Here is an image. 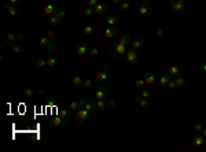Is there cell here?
Wrapping results in <instances>:
<instances>
[{
	"label": "cell",
	"mask_w": 206,
	"mask_h": 152,
	"mask_svg": "<svg viewBox=\"0 0 206 152\" xmlns=\"http://www.w3.org/2000/svg\"><path fill=\"white\" fill-rule=\"evenodd\" d=\"M125 54H127V45L120 44L118 41L114 39L110 45V48H109V55L113 59H121V58L125 56Z\"/></svg>",
	"instance_id": "cell-1"
},
{
	"label": "cell",
	"mask_w": 206,
	"mask_h": 152,
	"mask_svg": "<svg viewBox=\"0 0 206 152\" xmlns=\"http://www.w3.org/2000/svg\"><path fill=\"white\" fill-rule=\"evenodd\" d=\"M48 125L51 126V128H59V126H69L70 125V121H69V118H62V116H54V118H51L50 119V122H48Z\"/></svg>",
	"instance_id": "cell-2"
},
{
	"label": "cell",
	"mask_w": 206,
	"mask_h": 152,
	"mask_svg": "<svg viewBox=\"0 0 206 152\" xmlns=\"http://www.w3.org/2000/svg\"><path fill=\"white\" fill-rule=\"evenodd\" d=\"M125 59H127V62L129 64H136L139 62V58H140V55H139L138 49H129V51H127V54H125V56H124Z\"/></svg>",
	"instance_id": "cell-3"
},
{
	"label": "cell",
	"mask_w": 206,
	"mask_h": 152,
	"mask_svg": "<svg viewBox=\"0 0 206 152\" xmlns=\"http://www.w3.org/2000/svg\"><path fill=\"white\" fill-rule=\"evenodd\" d=\"M133 101L135 103H138L139 106L142 108H144V110H148V108H151V103L147 99H144V97H142V96H139V95H135L133 96Z\"/></svg>",
	"instance_id": "cell-4"
},
{
	"label": "cell",
	"mask_w": 206,
	"mask_h": 152,
	"mask_svg": "<svg viewBox=\"0 0 206 152\" xmlns=\"http://www.w3.org/2000/svg\"><path fill=\"white\" fill-rule=\"evenodd\" d=\"M3 8L8 12V15H11V16H17L19 14V8L17 7V6H12L11 3H7V1L3 3Z\"/></svg>",
	"instance_id": "cell-5"
},
{
	"label": "cell",
	"mask_w": 206,
	"mask_h": 152,
	"mask_svg": "<svg viewBox=\"0 0 206 152\" xmlns=\"http://www.w3.org/2000/svg\"><path fill=\"white\" fill-rule=\"evenodd\" d=\"M191 143H192L194 147L199 148V147H202L205 144V137L202 136V133H195L194 136H192V138H191Z\"/></svg>",
	"instance_id": "cell-6"
},
{
	"label": "cell",
	"mask_w": 206,
	"mask_h": 152,
	"mask_svg": "<svg viewBox=\"0 0 206 152\" xmlns=\"http://www.w3.org/2000/svg\"><path fill=\"white\" fill-rule=\"evenodd\" d=\"M88 116H89V112L85 110V108H80L77 114H76V121L79 122V123H84L85 121L88 119Z\"/></svg>",
	"instance_id": "cell-7"
},
{
	"label": "cell",
	"mask_w": 206,
	"mask_h": 152,
	"mask_svg": "<svg viewBox=\"0 0 206 152\" xmlns=\"http://www.w3.org/2000/svg\"><path fill=\"white\" fill-rule=\"evenodd\" d=\"M109 88L107 86H104V85H102L98 91L95 92V97L98 99V100H102V99H107V95H109Z\"/></svg>",
	"instance_id": "cell-8"
},
{
	"label": "cell",
	"mask_w": 206,
	"mask_h": 152,
	"mask_svg": "<svg viewBox=\"0 0 206 152\" xmlns=\"http://www.w3.org/2000/svg\"><path fill=\"white\" fill-rule=\"evenodd\" d=\"M104 37L106 39H110V40H114L115 37H118V29L115 26H109L104 32Z\"/></svg>",
	"instance_id": "cell-9"
},
{
	"label": "cell",
	"mask_w": 206,
	"mask_h": 152,
	"mask_svg": "<svg viewBox=\"0 0 206 152\" xmlns=\"http://www.w3.org/2000/svg\"><path fill=\"white\" fill-rule=\"evenodd\" d=\"M59 64V60H58V58H55V56H51V58H48L47 59V69H45V73H51L52 69H55L56 66Z\"/></svg>",
	"instance_id": "cell-10"
},
{
	"label": "cell",
	"mask_w": 206,
	"mask_h": 152,
	"mask_svg": "<svg viewBox=\"0 0 206 152\" xmlns=\"http://www.w3.org/2000/svg\"><path fill=\"white\" fill-rule=\"evenodd\" d=\"M74 51L77 55H85L89 51V47H88L87 43H79V44L74 47Z\"/></svg>",
	"instance_id": "cell-11"
},
{
	"label": "cell",
	"mask_w": 206,
	"mask_h": 152,
	"mask_svg": "<svg viewBox=\"0 0 206 152\" xmlns=\"http://www.w3.org/2000/svg\"><path fill=\"white\" fill-rule=\"evenodd\" d=\"M139 14L140 16H144V18H148V16L153 15V7L151 6H147V4H143L140 10H139Z\"/></svg>",
	"instance_id": "cell-12"
},
{
	"label": "cell",
	"mask_w": 206,
	"mask_h": 152,
	"mask_svg": "<svg viewBox=\"0 0 206 152\" xmlns=\"http://www.w3.org/2000/svg\"><path fill=\"white\" fill-rule=\"evenodd\" d=\"M169 4H171V7L173 8L174 11H182L183 8H184V6H186L184 0H171Z\"/></svg>",
	"instance_id": "cell-13"
},
{
	"label": "cell",
	"mask_w": 206,
	"mask_h": 152,
	"mask_svg": "<svg viewBox=\"0 0 206 152\" xmlns=\"http://www.w3.org/2000/svg\"><path fill=\"white\" fill-rule=\"evenodd\" d=\"M115 40L118 41L120 44H124V45H127L128 47L129 44H132V40H133V39H132L129 34H122V36L115 37Z\"/></svg>",
	"instance_id": "cell-14"
},
{
	"label": "cell",
	"mask_w": 206,
	"mask_h": 152,
	"mask_svg": "<svg viewBox=\"0 0 206 152\" xmlns=\"http://www.w3.org/2000/svg\"><path fill=\"white\" fill-rule=\"evenodd\" d=\"M143 78L146 81V85H153L155 82V78H157V77H155V74L153 71H147Z\"/></svg>",
	"instance_id": "cell-15"
},
{
	"label": "cell",
	"mask_w": 206,
	"mask_h": 152,
	"mask_svg": "<svg viewBox=\"0 0 206 152\" xmlns=\"http://www.w3.org/2000/svg\"><path fill=\"white\" fill-rule=\"evenodd\" d=\"M35 96H36V92H35V89H33V88H25L24 92H22V97L26 99V100L33 99Z\"/></svg>",
	"instance_id": "cell-16"
},
{
	"label": "cell",
	"mask_w": 206,
	"mask_h": 152,
	"mask_svg": "<svg viewBox=\"0 0 206 152\" xmlns=\"http://www.w3.org/2000/svg\"><path fill=\"white\" fill-rule=\"evenodd\" d=\"M56 10H58V8H56L54 4H48V6H45V7H44V14H45V15L50 18V16L55 15Z\"/></svg>",
	"instance_id": "cell-17"
},
{
	"label": "cell",
	"mask_w": 206,
	"mask_h": 152,
	"mask_svg": "<svg viewBox=\"0 0 206 152\" xmlns=\"http://www.w3.org/2000/svg\"><path fill=\"white\" fill-rule=\"evenodd\" d=\"M94 10H95V14H99V15H104V14L107 12V6H106V4L99 3V4H96L95 7H94Z\"/></svg>",
	"instance_id": "cell-18"
},
{
	"label": "cell",
	"mask_w": 206,
	"mask_h": 152,
	"mask_svg": "<svg viewBox=\"0 0 206 152\" xmlns=\"http://www.w3.org/2000/svg\"><path fill=\"white\" fill-rule=\"evenodd\" d=\"M83 77L80 76H74L70 78V84L74 86V88H79V86H83Z\"/></svg>",
	"instance_id": "cell-19"
},
{
	"label": "cell",
	"mask_w": 206,
	"mask_h": 152,
	"mask_svg": "<svg viewBox=\"0 0 206 152\" xmlns=\"http://www.w3.org/2000/svg\"><path fill=\"white\" fill-rule=\"evenodd\" d=\"M143 43H144V41H143V39L142 37H135V39H133V40H132V48L133 49H140L143 47Z\"/></svg>",
	"instance_id": "cell-20"
},
{
	"label": "cell",
	"mask_w": 206,
	"mask_h": 152,
	"mask_svg": "<svg viewBox=\"0 0 206 152\" xmlns=\"http://www.w3.org/2000/svg\"><path fill=\"white\" fill-rule=\"evenodd\" d=\"M168 73H169V76L174 78V77H177L182 74V69L179 67V66H171L169 70H168Z\"/></svg>",
	"instance_id": "cell-21"
},
{
	"label": "cell",
	"mask_w": 206,
	"mask_h": 152,
	"mask_svg": "<svg viewBox=\"0 0 206 152\" xmlns=\"http://www.w3.org/2000/svg\"><path fill=\"white\" fill-rule=\"evenodd\" d=\"M171 80H172V77L169 76V73L162 74V76L159 77V85H161V86H168V82Z\"/></svg>",
	"instance_id": "cell-22"
},
{
	"label": "cell",
	"mask_w": 206,
	"mask_h": 152,
	"mask_svg": "<svg viewBox=\"0 0 206 152\" xmlns=\"http://www.w3.org/2000/svg\"><path fill=\"white\" fill-rule=\"evenodd\" d=\"M4 41H6L7 44H10V45H14V44H17V36L14 34V33H8V34H6Z\"/></svg>",
	"instance_id": "cell-23"
},
{
	"label": "cell",
	"mask_w": 206,
	"mask_h": 152,
	"mask_svg": "<svg viewBox=\"0 0 206 152\" xmlns=\"http://www.w3.org/2000/svg\"><path fill=\"white\" fill-rule=\"evenodd\" d=\"M173 80H174V82H176V85H177V88H183V86L187 84L186 78H184V77H182V74H180V76H177V77H174Z\"/></svg>",
	"instance_id": "cell-24"
},
{
	"label": "cell",
	"mask_w": 206,
	"mask_h": 152,
	"mask_svg": "<svg viewBox=\"0 0 206 152\" xmlns=\"http://www.w3.org/2000/svg\"><path fill=\"white\" fill-rule=\"evenodd\" d=\"M95 104H96V108H98L99 111H104V110H107V99L98 100Z\"/></svg>",
	"instance_id": "cell-25"
},
{
	"label": "cell",
	"mask_w": 206,
	"mask_h": 152,
	"mask_svg": "<svg viewBox=\"0 0 206 152\" xmlns=\"http://www.w3.org/2000/svg\"><path fill=\"white\" fill-rule=\"evenodd\" d=\"M25 51V48H24V45L22 44H14V45H11V52L12 54H22V52Z\"/></svg>",
	"instance_id": "cell-26"
},
{
	"label": "cell",
	"mask_w": 206,
	"mask_h": 152,
	"mask_svg": "<svg viewBox=\"0 0 206 152\" xmlns=\"http://www.w3.org/2000/svg\"><path fill=\"white\" fill-rule=\"evenodd\" d=\"M107 71H109V70H104V69H103L102 71L98 73V74H96V81H100V82L106 81L107 80Z\"/></svg>",
	"instance_id": "cell-27"
},
{
	"label": "cell",
	"mask_w": 206,
	"mask_h": 152,
	"mask_svg": "<svg viewBox=\"0 0 206 152\" xmlns=\"http://www.w3.org/2000/svg\"><path fill=\"white\" fill-rule=\"evenodd\" d=\"M117 22H118V18H117L114 14H110V15L107 16V25H109V26H115Z\"/></svg>",
	"instance_id": "cell-28"
},
{
	"label": "cell",
	"mask_w": 206,
	"mask_h": 152,
	"mask_svg": "<svg viewBox=\"0 0 206 152\" xmlns=\"http://www.w3.org/2000/svg\"><path fill=\"white\" fill-rule=\"evenodd\" d=\"M61 21L62 19H59L56 15H52V16H50V21H48V24L51 25L52 28H55V26H58V25L61 24Z\"/></svg>",
	"instance_id": "cell-29"
},
{
	"label": "cell",
	"mask_w": 206,
	"mask_h": 152,
	"mask_svg": "<svg viewBox=\"0 0 206 152\" xmlns=\"http://www.w3.org/2000/svg\"><path fill=\"white\" fill-rule=\"evenodd\" d=\"M36 64H37V67L39 69H47V59L39 58V59L36 60Z\"/></svg>",
	"instance_id": "cell-30"
},
{
	"label": "cell",
	"mask_w": 206,
	"mask_h": 152,
	"mask_svg": "<svg viewBox=\"0 0 206 152\" xmlns=\"http://www.w3.org/2000/svg\"><path fill=\"white\" fill-rule=\"evenodd\" d=\"M84 108H85V110H87V111L91 114L92 111H95V110H96V104L92 103V101H87V103H85V106H84Z\"/></svg>",
	"instance_id": "cell-31"
},
{
	"label": "cell",
	"mask_w": 206,
	"mask_h": 152,
	"mask_svg": "<svg viewBox=\"0 0 206 152\" xmlns=\"http://www.w3.org/2000/svg\"><path fill=\"white\" fill-rule=\"evenodd\" d=\"M94 25H85V26H84V36H89V34H91L92 32H94Z\"/></svg>",
	"instance_id": "cell-32"
},
{
	"label": "cell",
	"mask_w": 206,
	"mask_h": 152,
	"mask_svg": "<svg viewBox=\"0 0 206 152\" xmlns=\"http://www.w3.org/2000/svg\"><path fill=\"white\" fill-rule=\"evenodd\" d=\"M55 15L59 18V19H63L65 16L68 15V12H66V10H62V8H58L56 10V12H55Z\"/></svg>",
	"instance_id": "cell-33"
},
{
	"label": "cell",
	"mask_w": 206,
	"mask_h": 152,
	"mask_svg": "<svg viewBox=\"0 0 206 152\" xmlns=\"http://www.w3.org/2000/svg\"><path fill=\"white\" fill-rule=\"evenodd\" d=\"M88 55L91 56V58H96V56H99V49L96 48V47H92L88 51Z\"/></svg>",
	"instance_id": "cell-34"
},
{
	"label": "cell",
	"mask_w": 206,
	"mask_h": 152,
	"mask_svg": "<svg viewBox=\"0 0 206 152\" xmlns=\"http://www.w3.org/2000/svg\"><path fill=\"white\" fill-rule=\"evenodd\" d=\"M94 14H95L94 7H88V6H87V7L84 8V15H85V16H92Z\"/></svg>",
	"instance_id": "cell-35"
},
{
	"label": "cell",
	"mask_w": 206,
	"mask_h": 152,
	"mask_svg": "<svg viewBox=\"0 0 206 152\" xmlns=\"http://www.w3.org/2000/svg\"><path fill=\"white\" fill-rule=\"evenodd\" d=\"M39 43L40 45H43V47H47V44L50 43V39L47 36H40L39 37Z\"/></svg>",
	"instance_id": "cell-36"
},
{
	"label": "cell",
	"mask_w": 206,
	"mask_h": 152,
	"mask_svg": "<svg viewBox=\"0 0 206 152\" xmlns=\"http://www.w3.org/2000/svg\"><path fill=\"white\" fill-rule=\"evenodd\" d=\"M131 8H132V4L129 3V1H122V3H121V10H122V11H129Z\"/></svg>",
	"instance_id": "cell-37"
},
{
	"label": "cell",
	"mask_w": 206,
	"mask_h": 152,
	"mask_svg": "<svg viewBox=\"0 0 206 152\" xmlns=\"http://www.w3.org/2000/svg\"><path fill=\"white\" fill-rule=\"evenodd\" d=\"M69 114H70V108H68V110H59V112H58V115L62 116V118H69Z\"/></svg>",
	"instance_id": "cell-38"
},
{
	"label": "cell",
	"mask_w": 206,
	"mask_h": 152,
	"mask_svg": "<svg viewBox=\"0 0 206 152\" xmlns=\"http://www.w3.org/2000/svg\"><path fill=\"white\" fill-rule=\"evenodd\" d=\"M146 85V81H144V78H140V80H136V82H135V86L138 89H142L143 86Z\"/></svg>",
	"instance_id": "cell-39"
},
{
	"label": "cell",
	"mask_w": 206,
	"mask_h": 152,
	"mask_svg": "<svg viewBox=\"0 0 206 152\" xmlns=\"http://www.w3.org/2000/svg\"><path fill=\"white\" fill-rule=\"evenodd\" d=\"M25 40H26V36H25L24 33H19V34L17 36V43H18V44H24Z\"/></svg>",
	"instance_id": "cell-40"
},
{
	"label": "cell",
	"mask_w": 206,
	"mask_h": 152,
	"mask_svg": "<svg viewBox=\"0 0 206 152\" xmlns=\"http://www.w3.org/2000/svg\"><path fill=\"white\" fill-rule=\"evenodd\" d=\"M140 96L144 97V99H148V97H151V92L148 91V89H142V92H140Z\"/></svg>",
	"instance_id": "cell-41"
},
{
	"label": "cell",
	"mask_w": 206,
	"mask_h": 152,
	"mask_svg": "<svg viewBox=\"0 0 206 152\" xmlns=\"http://www.w3.org/2000/svg\"><path fill=\"white\" fill-rule=\"evenodd\" d=\"M115 108V101L113 99H107V110H114Z\"/></svg>",
	"instance_id": "cell-42"
},
{
	"label": "cell",
	"mask_w": 206,
	"mask_h": 152,
	"mask_svg": "<svg viewBox=\"0 0 206 152\" xmlns=\"http://www.w3.org/2000/svg\"><path fill=\"white\" fill-rule=\"evenodd\" d=\"M45 49H47V52H52V51H54V49H55V43L50 40V43H48V44H47V47H45Z\"/></svg>",
	"instance_id": "cell-43"
},
{
	"label": "cell",
	"mask_w": 206,
	"mask_h": 152,
	"mask_svg": "<svg viewBox=\"0 0 206 152\" xmlns=\"http://www.w3.org/2000/svg\"><path fill=\"white\" fill-rule=\"evenodd\" d=\"M83 86L84 88H91L92 86V80L91 78H85V80L83 81Z\"/></svg>",
	"instance_id": "cell-44"
},
{
	"label": "cell",
	"mask_w": 206,
	"mask_h": 152,
	"mask_svg": "<svg viewBox=\"0 0 206 152\" xmlns=\"http://www.w3.org/2000/svg\"><path fill=\"white\" fill-rule=\"evenodd\" d=\"M198 67H199V70H201V71L206 73V60H202V62H199Z\"/></svg>",
	"instance_id": "cell-45"
},
{
	"label": "cell",
	"mask_w": 206,
	"mask_h": 152,
	"mask_svg": "<svg viewBox=\"0 0 206 152\" xmlns=\"http://www.w3.org/2000/svg\"><path fill=\"white\" fill-rule=\"evenodd\" d=\"M69 108H70V110H80L79 101H71V103L69 104Z\"/></svg>",
	"instance_id": "cell-46"
},
{
	"label": "cell",
	"mask_w": 206,
	"mask_h": 152,
	"mask_svg": "<svg viewBox=\"0 0 206 152\" xmlns=\"http://www.w3.org/2000/svg\"><path fill=\"white\" fill-rule=\"evenodd\" d=\"M96 4H99V0H87L88 7H95Z\"/></svg>",
	"instance_id": "cell-47"
},
{
	"label": "cell",
	"mask_w": 206,
	"mask_h": 152,
	"mask_svg": "<svg viewBox=\"0 0 206 152\" xmlns=\"http://www.w3.org/2000/svg\"><path fill=\"white\" fill-rule=\"evenodd\" d=\"M36 96L37 97H44L45 96V91H44V89H37V91H36Z\"/></svg>",
	"instance_id": "cell-48"
},
{
	"label": "cell",
	"mask_w": 206,
	"mask_h": 152,
	"mask_svg": "<svg viewBox=\"0 0 206 152\" xmlns=\"http://www.w3.org/2000/svg\"><path fill=\"white\" fill-rule=\"evenodd\" d=\"M164 34H165V30H164L162 28H158L157 30H155V36L157 37H162Z\"/></svg>",
	"instance_id": "cell-49"
},
{
	"label": "cell",
	"mask_w": 206,
	"mask_h": 152,
	"mask_svg": "<svg viewBox=\"0 0 206 152\" xmlns=\"http://www.w3.org/2000/svg\"><path fill=\"white\" fill-rule=\"evenodd\" d=\"M194 129H195V133H201L202 132V129H203V126H202V123H195V126H194Z\"/></svg>",
	"instance_id": "cell-50"
},
{
	"label": "cell",
	"mask_w": 206,
	"mask_h": 152,
	"mask_svg": "<svg viewBox=\"0 0 206 152\" xmlns=\"http://www.w3.org/2000/svg\"><path fill=\"white\" fill-rule=\"evenodd\" d=\"M168 86H169V89H177V85H176L174 80H171V81H169V82H168Z\"/></svg>",
	"instance_id": "cell-51"
},
{
	"label": "cell",
	"mask_w": 206,
	"mask_h": 152,
	"mask_svg": "<svg viewBox=\"0 0 206 152\" xmlns=\"http://www.w3.org/2000/svg\"><path fill=\"white\" fill-rule=\"evenodd\" d=\"M8 3H11L12 6H17V7H19V4L22 3V0H8Z\"/></svg>",
	"instance_id": "cell-52"
},
{
	"label": "cell",
	"mask_w": 206,
	"mask_h": 152,
	"mask_svg": "<svg viewBox=\"0 0 206 152\" xmlns=\"http://www.w3.org/2000/svg\"><path fill=\"white\" fill-rule=\"evenodd\" d=\"M85 103H87V101L84 100V99H80V100H79V107H80V108H84Z\"/></svg>",
	"instance_id": "cell-53"
},
{
	"label": "cell",
	"mask_w": 206,
	"mask_h": 152,
	"mask_svg": "<svg viewBox=\"0 0 206 152\" xmlns=\"http://www.w3.org/2000/svg\"><path fill=\"white\" fill-rule=\"evenodd\" d=\"M55 36V32H54V30H50V32L47 33V37L48 39H51V37H54Z\"/></svg>",
	"instance_id": "cell-54"
},
{
	"label": "cell",
	"mask_w": 206,
	"mask_h": 152,
	"mask_svg": "<svg viewBox=\"0 0 206 152\" xmlns=\"http://www.w3.org/2000/svg\"><path fill=\"white\" fill-rule=\"evenodd\" d=\"M143 4H147V6H151V4H153V0H143Z\"/></svg>",
	"instance_id": "cell-55"
},
{
	"label": "cell",
	"mask_w": 206,
	"mask_h": 152,
	"mask_svg": "<svg viewBox=\"0 0 206 152\" xmlns=\"http://www.w3.org/2000/svg\"><path fill=\"white\" fill-rule=\"evenodd\" d=\"M201 133H202V136L206 138V128H205V129H202V132H201Z\"/></svg>",
	"instance_id": "cell-56"
},
{
	"label": "cell",
	"mask_w": 206,
	"mask_h": 152,
	"mask_svg": "<svg viewBox=\"0 0 206 152\" xmlns=\"http://www.w3.org/2000/svg\"><path fill=\"white\" fill-rule=\"evenodd\" d=\"M111 1H113V3H114V4H118V3H121V0H111Z\"/></svg>",
	"instance_id": "cell-57"
}]
</instances>
